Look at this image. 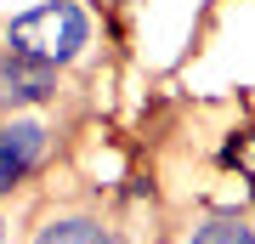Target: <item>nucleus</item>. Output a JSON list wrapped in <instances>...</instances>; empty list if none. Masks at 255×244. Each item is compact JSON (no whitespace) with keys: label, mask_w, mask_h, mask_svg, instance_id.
Here are the masks:
<instances>
[{"label":"nucleus","mask_w":255,"mask_h":244,"mask_svg":"<svg viewBox=\"0 0 255 244\" xmlns=\"http://www.w3.org/2000/svg\"><path fill=\"white\" fill-rule=\"evenodd\" d=\"M28 244H119V239H114V227L102 216H91V210H63V216L40 222Z\"/></svg>","instance_id":"4"},{"label":"nucleus","mask_w":255,"mask_h":244,"mask_svg":"<svg viewBox=\"0 0 255 244\" xmlns=\"http://www.w3.org/2000/svg\"><path fill=\"white\" fill-rule=\"evenodd\" d=\"M57 74L63 68L40 63V57H28V51L0 45V114H23V108L51 102L57 97Z\"/></svg>","instance_id":"3"},{"label":"nucleus","mask_w":255,"mask_h":244,"mask_svg":"<svg viewBox=\"0 0 255 244\" xmlns=\"http://www.w3.org/2000/svg\"><path fill=\"white\" fill-rule=\"evenodd\" d=\"M0 244H6V216H0Z\"/></svg>","instance_id":"6"},{"label":"nucleus","mask_w":255,"mask_h":244,"mask_svg":"<svg viewBox=\"0 0 255 244\" xmlns=\"http://www.w3.org/2000/svg\"><path fill=\"white\" fill-rule=\"evenodd\" d=\"M6 45L11 51H28L51 68H74L91 45V11L80 0H40V6H23L17 17L6 23Z\"/></svg>","instance_id":"1"},{"label":"nucleus","mask_w":255,"mask_h":244,"mask_svg":"<svg viewBox=\"0 0 255 244\" xmlns=\"http://www.w3.org/2000/svg\"><path fill=\"white\" fill-rule=\"evenodd\" d=\"M51 154V125L34 114H0V199L23 188Z\"/></svg>","instance_id":"2"},{"label":"nucleus","mask_w":255,"mask_h":244,"mask_svg":"<svg viewBox=\"0 0 255 244\" xmlns=\"http://www.w3.org/2000/svg\"><path fill=\"white\" fill-rule=\"evenodd\" d=\"M182 244H255V227L244 216H204L187 227Z\"/></svg>","instance_id":"5"}]
</instances>
